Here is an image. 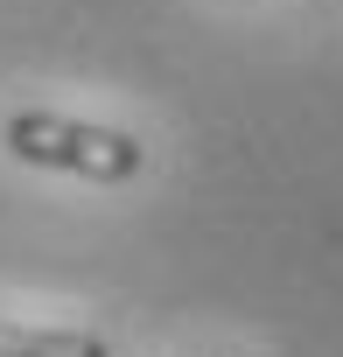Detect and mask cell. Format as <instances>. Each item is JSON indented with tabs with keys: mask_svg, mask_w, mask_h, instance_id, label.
I'll return each mask as SVG.
<instances>
[{
	"mask_svg": "<svg viewBox=\"0 0 343 357\" xmlns=\"http://www.w3.org/2000/svg\"><path fill=\"white\" fill-rule=\"evenodd\" d=\"M8 154L29 168H56V175H84V183H126L147 168V147L119 126L98 119H63V112H15L8 119Z\"/></svg>",
	"mask_w": 343,
	"mask_h": 357,
	"instance_id": "obj_1",
	"label": "cell"
},
{
	"mask_svg": "<svg viewBox=\"0 0 343 357\" xmlns=\"http://www.w3.org/2000/svg\"><path fill=\"white\" fill-rule=\"evenodd\" d=\"M0 357H112V350L105 336H84V329H29L0 315Z\"/></svg>",
	"mask_w": 343,
	"mask_h": 357,
	"instance_id": "obj_2",
	"label": "cell"
}]
</instances>
